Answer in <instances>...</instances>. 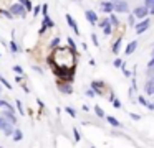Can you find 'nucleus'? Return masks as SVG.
<instances>
[{
    "label": "nucleus",
    "instance_id": "nucleus-1",
    "mask_svg": "<svg viewBox=\"0 0 154 148\" xmlns=\"http://www.w3.org/2000/svg\"><path fill=\"white\" fill-rule=\"evenodd\" d=\"M133 15H134V18L136 20H144V18H147V15H149V8H146L144 5H137V7H134L133 8Z\"/></svg>",
    "mask_w": 154,
    "mask_h": 148
},
{
    "label": "nucleus",
    "instance_id": "nucleus-2",
    "mask_svg": "<svg viewBox=\"0 0 154 148\" xmlns=\"http://www.w3.org/2000/svg\"><path fill=\"white\" fill-rule=\"evenodd\" d=\"M10 13L14 16H22V18H23L25 15H27V8H25L23 5H22V3H14V5L10 7Z\"/></svg>",
    "mask_w": 154,
    "mask_h": 148
},
{
    "label": "nucleus",
    "instance_id": "nucleus-3",
    "mask_svg": "<svg viewBox=\"0 0 154 148\" xmlns=\"http://www.w3.org/2000/svg\"><path fill=\"white\" fill-rule=\"evenodd\" d=\"M149 26H151V20H149V18H144V20H141V22L136 23L134 30H136L137 35H141V33H144L147 28H149Z\"/></svg>",
    "mask_w": 154,
    "mask_h": 148
},
{
    "label": "nucleus",
    "instance_id": "nucleus-4",
    "mask_svg": "<svg viewBox=\"0 0 154 148\" xmlns=\"http://www.w3.org/2000/svg\"><path fill=\"white\" fill-rule=\"evenodd\" d=\"M114 5V12L116 13H128L129 12V5H128L126 0H119V2L113 3Z\"/></svg>",
    "mask_w": 154,
    "mask_h": 148
},
{
    "label": "nucleus",
    "instance_id": "nucleus-5",
    "mask_svg": "<svg viewBox=\"0 0 154 148\" xmlns=\"http://www.w3.org/2000/svg\"><path fill=\"white\" fill-rule=\"evenodd\" d=\"M58 91H60L61 94H71V92H73V87H71L70 82L58 81Z\"/></svg>",
    "mask_w": 154,
    "mask_h": 148
},
{
    "label": "nucleus",
    "instance_id": "nucleus-6",
    "mask_svg": "<svg viewBox=\"0 0 154 148\" xmlns=\"http://www.w3.org/2000/svg\"><path fill=\"white\" fill-rule=\"evenodd\" d=\"M85 16H86V22H90L91 25H96L98 23V15L94 10H86L85 12Z\"/></svg>",
    "mask_w": 154,
    "mask_h": 148
},
{
    "label": "nucleus",
    "instance_id": "nucleus-7",
    "mask_svg": "<svg viewBox=\"0 0 154 148\" xmlns=\"http://www.w3.org/2000/svg\"><path fill=\"white\" fill-rule=\"evenodd\" d=\"M66 22H68V26L75 31V35H80V28H78L76 22H75V18L70 15V13H66Z\"/></svg>",
    "mask_w": 154,
    "mask_h": 148
},
{
    "label": "nucleus",
    "instance_id": "nucleus-8",
    "mask_svg": "<svg viewBox=\"0 0 154 148\" xmlns=\"http://www.w3.org/2000/svg\"><path fill=\"white\" fill-rule=\"evenodd\" d=\"M91 91L98 95H103V82L100 81H93L91 82Z\"/></svg>",
    "mask_w": 154,
    "mask_h": 148
},
{
    "label": "nucleus",
    "instance_id": "nucleus-9",
    "mask_svg": "<svg viewBox=\"0 0 154 148\" xmlns=\"http://www.w3.org/2000/svg\"><path fill=\"white\" fill-rule=\"evenodd\" d=\"M2 114H4V118H5V120H8L12 125L17 123V117H15V112H12V110H5V112H2Z\"/></svg>",
    "mask_w": 154,
    "mask_h": 148
},
{
    "label": "nucleus",
    "instance_id": "nucleus-10",
    "mask_svg": "<svg viewBox=\"0 0 154 148\" xmlns=\"http://www.w3.org/2000/svg\"><path fill=\"white\" fill-rule=\"evenodd\" d=\"M101 10H103L104 13H109V15H111V13L114 12L113 2H111V0H109V2H101Z\"/></svg>",
    "mask_w": 154,
    "mask_h": 148
},
{
    "label": "nucleus",
    "instance_id": "nucleus-11",
    "mask_svg": "<svg viewBox=\"0 0 154 148\" xmlns=\"http://www.w3.org/2000/svg\"><path fill=\"white\" fill-rule=\"evenodd\" d=\"M144 89H146V94H147V95H154V77H149V79H147Z\"/></svg>",
    "mask_w": 154,
    "mask_h": 148
},
{
    "label": "nucleus",
    "instance_id": "nucleus-12",
    "mask_svg": "<svg viewBox=\"0 0 154 148\" xmlns=\"http://www.w3.org/2000/svg\"><path fill=\"white\" fill-rule=\"evenodd\" d=\"M136 48H137V41H136V39H133V41H131L129 45L126 46V49H124V54H126V56L133 54V53L136 51Z\"/></svg>",
    "mask_w": 154,
    "mask_h": 148
},
{
    "label": "nucleus",
    "instance_id": "nucleus-13",
    "mask_svg": "<svg viewBox=\"0 0 154 148\" xmlns=\"http://www.w3.org/2000/svg\"><path fill=\"white\" fill-rule=\"evenodd\" d=\"M121 43H123V36H119V38H118L116 41L113 43V48H111V51H113V54H118V53H119Z\"/></svg>",
    "mask_w": 154,
    "mask_h": 148
},
{
    "label": "nucleus",
    "instance_id": "nucleus-14",
    "mask_svg": "<svg viewBox=\"0 0 154 148\" xmlns=\"http://www.w3.org/2000/svg\"><path fill=\"white\" fill-rule=\"evenodd\" d=\"M42 25L47 26V28H53V26H55V22L50 18V16H43V20H42Z\"/></svg>",
    "mask_w": 154,
    "mask_h": 148
},
{
    "label": "nucleus",
    "instance_id": "nucleus-15",
    "mask_svg": "<svg viewBox=\"0 0 154 148\" xmlns=\"http://www.w3.org/2000/svg\"><path fill=\"white\" fill-rule=\"evenodd\" d=\"M106 120L109 125H113V127H121V122L118 120V118H114L113 115H106Z\"/></svg>",
    "mask_w": 154,
    "mask_h": 148
},
{
    "label": "nucleus",
    "instance_id": "nucleus-16",
    "mask_svg": "<svg viewBox=\"0 0 154 148\" xmlns=\"http://www.w3.org/2000/svg\"><path fill=\"white\" fill-rule=\"evenodd\" d=\"M109 25L113 26V28H118V26H119V20H118V16L114 15V13L109 15Z\"/></svg>",
    "mask_w": 154,
    "mask_h": 148
},
{
    "label": "nucleus",
    "instance_id": "nucleus-17",
    "mask_svg": "<svg viewBox=\"0 0 154 148\" xmlns=\"http://www.w3.org/2000/svg\"><path fill=\"white\" fill-rule=\"evenodd\" d=\"M18 3H22V5L27 8V12H33V3H32L30 0H18Z\"/></svg>",
    "mask_w": 154,
    "mask_h": 148
},
{
    "label": "nucleus",
    "instance_id": "nucleus-18",
    "mask_svg": "<svg viewBox=\"0 0 154 148\" xmlns=\"http://www.w3.org/2000/svg\"><path fill=\"white\" fill-rule=\"evenodd\" d=\"M12 137H14V141H20L22 138H23V133H22L20 128H15V130H14V135H12Z\"/></svg>",
    "mask_w": 154,
    "mask_h": 148
},
{
    "label": "nucleus",
    "instance_id": "nucleus-19",
    "mask_svg": "<svg viewBox=\"0 0 154 148\" xmlns=\"http://www.w3.org/2000/svg\"><path fill=\"white\" fill-rule=\"evenodd\" d=\"M94 114H96L100 118H104V117H106V114H104V110L100 107V105H94Z\"/></svg>",
    "mask_w": 154,
    "mask_h": 148
},
{
    "label": "nucleus",
    "instance_id": "nucleus-20",
    "mask_svg": "<svg viewBox=\"0 0 154 148\" xmlns=\"http://www.w3.org/2000/svg\"><path fill=\"white\" fill-rule=\"evenodd\" d=\"M8 48H10V51L14 53V54H15V53H18V51H20V48H18V45L14 41V39H12V41L8 43Z\"/></svg>",
    "mask_w": 154,
    "mask_h": 148
},
{
    "label": "nucleus",
    "instance_id": "nucleus-21",
    "mask_svg": "<svg viewBox=\"0 0 154 148\" xmlns=\"http://www.w3.org/2000/svg\"><path fill=\"white\" fill-rule=\"evenodd\" d=\"M0 84L4 86V87H7V89H12V84H10V82H8L7 79L4 77V76H0Z\"/></svg>",
    "mask_w": 154,
    "mask_h": 148
},
{
    "label": "nucleus",
    "instance_id": "nucleus-22",
    "mask_svg": "<svg viewBox=\"0 0 154 148\" xmlns=\"http://www.w3.org/2000/svg\"><path fill=\"white\" fill-rule=\"evenodd\" d=\"M111 104H113L116 109H121V102H119V99L114 97V95H111Z\"/></svg>",
    "mask_w": 154,
    "mask_h": 148
},
{
    "label": "nucleus",
    "instance_id": "nucleus-23",
    "mask_svg": "<svg viewBox=\"0 0 154 148\" xmlns=\"http://www.w3.org/2000/svg\"><path fill=\"white\" fill-rule=\"evenodd\" d=\"M58 45H60V38L57 36V38H53V39H51V43H50V48H51V49H55V48H58Z\"/></svg>",
    "mask_w": 154,
    "mask_h": 148
},
{
    "label": "nucleus",
    "instance_id": "nucleus-24",
    "mask_svg": "<svg viewBox=\"0 0 154 148\" xmlns=\"http://www.w3.org/2000/svg\"><path fill=\"white\" fill-rule=\"evenodd\" d=\"M65 112H66L70 117H76V110H75V109H71V107H65Z\"/></svg>",
    "mask_w": 154,
    "mask_h": 148
},
{
    "label": "nucleus",
    "instance_id": "nucleus-25",
    "mask_svg": "<svg viewBox=\"0 0 154 148\" xmlns=\"http://www.w3.org/2000/svg\"><path fill=\"white\" fill-rule=\"evenodd\" d=\"M98 25H100V28H106V26L109 25V18H104V20H100V23H98Z\"/></svg>",
    "mask_w": 154,
    "mask_h": 148
},
{
    "label": "nucleus",
    "instance_id": "nucleus-26",
    "mask_svg": "<svg viewBox=\"0 0 154 148\" xmlns=\"http://www.w3.org/2000/svg\"><path fill=\"white\" fill-rule=\"evenodd\" d=\"M14 130H15V128L12 127V125H8V127L5 128V130H4V133L7 135V137H10V135H14Z\"/></svg>",
    "mask_w": 154,
    "mask_h": 148
},
{
    "label": "nucleus",
    "instance_id": "nucleus-27",
    "mask_svg": "<svg viewBox=\"0 0 154 148\" xmlns=\"http://www.w3.org/2000/svg\"><path fill=\"white\" fill-rule=\"evenodd\" d=\"M128 23H129V26H136V18H134L133 13H131V15L128 16Z\"/></svg>",
    "mask_w": 154,
    "mask_h": 148
},
{
    "label": "nucleus",
    "instance_id": "nucleus-28",
    "mask_svg": "<svg viewBox=\"0 0 154 148\" xmlns=\"http://www.w3.org/2000/svg\"><path fill=\"white\" fill-rule=\"evenodd\" d=\"M103 33H104L106 36H109L111 33H113V26H111V25H108L106 28H103Z\"/></svg>",
    "mask_w": 154,
    "mask_h": 148
},
{
    "label": "nucleus",
    "instance_id": "nucleus-29",
    "mask_svg": "<svg viewBox=\"0 0 154 148\" xmlns=\"http://www.w3.org/2000/svg\"><path fill=\"white\" fill-rule=\"evenodd\" d=\"M144 7L151 10V8L154 7V0H144Z\"/></svg>",
    "mask_w": 154,
    "mask_h": 148
},
{
    "label": "nucleus",
    "instance_id": "nucleus-30",
    "mask_svg": "<svg viewBox=\"0 0 154 148\" xmlns=\"http://www.w3.org/2000/svg\"><path fill=\"white\" fill-rule=\"evenodd\" d=\"M73 135H75V141L81 140V135H80V132H78V128H73Z\"/></svg>",
    "mask_w": 154,
    "mask_h": 148
},
{
    "label": "nucleus",
    "instance_id": "nucleus-31",
    "mask_svg": "<svg viewBox=\"0 0 154 148\" xmlns=\"http://www.w3.org/2000/svg\"><path fill=\"white\" fill-rule=\"evenodd\" d=\"M0 13H2V15H5V16H7V18H14V15H12V13H10V10H0Z\"/></svg>",
    "mask_w": 154,
    "mask_h": 148
},
{
    "label": "nucleus",
    "instance_id": "nucleus-32",
    "mask_svg": "<svg viewBox=\"0 0 154 148\" xmlns=\"http://www.w3.org/2000/svg\"><path fill=\"white\" fill-rule=\"evenodd\" d=\"M42 13H43V16H48V3L42 5Z\"/></svg>",
    "mask_w": 154,
    "mask_h": 148
},
{
    "label": "nucleus",
    "instance_id": "nucleus-33",
    "mask_svg": "<svg viewBox=\"0 0 154 148\" xmlns=\"http://www.w3.org/2000/svg\"><path fill=\"white\" fill-rule=\"evenodd\" d=\"M123 59H119V58H116V59H114V61H113V64H114V68H121V64H123Z\"/></svg>",
    "mask_w": 154,
    "mask_h": 148
},
{
    "label": "nucleus",
    "instance_id": "nucleus-34",
    "mask_svg": "<svg viewBox=\"0 0 154 148\" xmlns=\"http://www.w3.org/2000/svg\"><path fill=\"white\" fill-rule=\"evenodd\" d=\"M137 100H139V104H141V105H144V107H147V104H149V102H147L146 99L143 97V95H139V97H137Z\"/></svg>",
    "mask_w": 154,
    "mask_h": 148
},
{
    "label": "nucleus",
    "instance_id": "nucleus-35",
    "mask_svg": "<svg viewBox=\"0 0 154 148\" xmlns=\"http://www.w3.org/2000/svg\"><path fill=\"white\" fill-rule=\"evenodd\" d=\"M91 41H93L94 46H100V41H98V36L94 35V33H91Z\"/></svg>",
    "mask_w": 154,
    "mask_h": 148
},
{
    "label": "nucleus",
    "instance_id": "nucleus-36",
    "mask_svg": "<svg viewBox=\"0 0 154 148\" xmlns=\"http://www.w3.org/2000/svg\"><path fill=\"white\" fill-rule=\"evenodd\" d=\"M15 104H17V109H18V112H20V114L23 115L25 112H23V105H22V100H17V102H15Z\"/></svg>",
    "mask_w": 154,
    "mask_h": 148
},
{
    "label": "nucleus",
    "instance_id": "nucleus-37",
    "mask_svg": "<svg viewBox=\"0 0 154 148\" xmlns=\"http://www.w3.org/2000/svg\"><path fill=\"white\" fill-rule=\"evenodd\" d=\"M14 71L17 72V74H23V69H22V66H14Z\"/></svg>",
    "mask_w": 154,
    "mask_h": 148
},
{
    "label": "nucleus",
    "instance_id": "nucleus-38",
    "mask_svg": "<svg viewBox=\"0 0 154 148\" xmlns=\"http://www.w3.org/2000/svg\"><path fill=\"white\" fill-rule=\"evenodd\" d=\"M40 10H42V5H37V7H33V16H37L38 13H40Z\"/></svg>",
    "mask_w": 154,
    "mask_h": 148
},
{
    "label": "nucleus",
    "instance_id": "nucleus-39",
    "mask_svg": "<svg viewBox=\"0 0 154 148\" xmlns=\"http://www.w3.org/2000/svg\"><path fill=\"white\" fill-rule=\"evenodd\" d=\"M151 68H154V56L151 58V61L147 62V69H151Z\"/></svg>",
    "mask_w": 154,
    "mask_h": 148
},
{
    "label": "nucleus",
    "instance_id": "nucleus-40",
    "mask_svg": "<svg viewBox=\"0 0 154 148\" xmlns=\"http://www.w3.org/2000/svg\"><path fill=\"white\" fill-rule=\"evenodd\" d=\"M147 76H149V77H154V68L147 69Z\"/></svg>",
    "mask_w": 154,
    "mask_h": 148
},
{
    "label": "nucleus",
    "instance_id": "nucleus-41",
    "mask_svg": "<svg viewBox=\"0 0 154 148\" xmlns=\"http://www.w3.org/2000/svg\"><path fill=\"white\" fill-rule=\"evenodd\" d=\"M129 117L133 118V120H139V115H136V114H129Z\"/></svg>",
    "mask_w": 154,
    "mask_h": 148
},
{
    "label": "nucleus",
    "instance_id": "nucleus-42",
    "mask_svg": "<svg viewBox=\"0 0 154 148\" xmlns=\"http://www.w3.org/2000/svg\"><path fill=\"white\" fill-rule=\"evenodd\" d=\"M86 95H88V97H93V95H94V92L91 91V89H88V91H86Z\"/></svg>",
    "mask_w": 154,
    "mask_h": 148
},
{
    "label": "nucleus",
    "instance_id": "nucleus-43",
    "mask_svg": "<svg viewBox=\"0 0 154 148\" xmlns=\"http://www.w3.org/2000/svg\"><path fill=\"white\" fill-rule=\"evenodd\" d=\"M147 109H149V110H154V104H152V102H151V104H147Z\"/></svg>",
    "mask_w": 154,
    "mask_h": 148
},
{
    "label": "nucleus",
    "instance_id": "nucleus-44",
    "mask_svg": "<svg viewBox=\"0 0 154 148\" xmlns=\"http://www.w3.org/2000/svg\"><path fill=\"white\" fill-rule=\"evenodd\" d=\"M33 69H35V71H37V72H40V74H42V69L38 68V66H33Z\"/></svg>",
    "mask_w": 154,
    "mask_h": 148
},
{
    "label": "nucleus",
    "instance_id": "nucleus-45",
    "mask_svg": "<svg viewBox=\"0 0 154 148\" xmlns=\"http://www.w3.org/2000/svg\"><path fill=\"white\" fill-rule=\"evenodd\" d=\"M149 15H152V16H154V7H152V8L149 10Z\"/></svg>",
    "mask_w": 154,
    "mask_h": 148
},
{
    "label": "nucleus",
    "instance_id": "nucleus-46",
    "mask_svg": "<svg viewBox=\"0 0 154 148\" xmlns=\"http://www.w3.org/2000/svg\"><path fill=\"white\" fill-rule=\"evenodd\" d=\"M151 56H154V48H152V51H151Z\"/></svg>",
    "mask_w": 154,
    "mask_h": 148
},
{
    "label": "nucleus",
    "instance_id": "nucleus-47",
    "mask_svg": "<svg viewBox=\"0 0 154 148\" xmlns=\"http://www.w3.org/2000/svg\"><path fill=\"white\" fill-rule=\"evenodd\" d=\"M2 105H4V100H0V107H2Z\"/></svg>",
    "mask_w": 154,
    "mask_h": 148
},
{
    "label": "nucleus",
    "instance_id": "nucleus-48",
    "mask_svg": "<svg viewBox=\"0 0 154 148\" xmlns=\"http://www.w3.org/2000/svg\"><path fill=\"white\" fill-rule=\"evenodd\" d=\"M111 2H113V3H116V2H119V0H111Z\"/></svg>",
    "mask_w": 154,
    "mask_h": 148
},
{
    "label": "nucleus",
    "instance_id": "nucleus-49",
    "mask_svg": "<svg viewBox=\"0 0 154 148\" xmlns=\"http://www.w3.org/2000/svg\"><path fill=\"white\" fill-rule=\"evenodd\" d=\"M0 122H2V117H0Z\"/></svg>",
    "mask_w": 154,
    "mask_h": 148
},
{
    "label": "nucleus",
    "instance_id": "nucleus-50",
    "mask_svg": "<svg viewBox=\"0 0 154 148\" xmlns=\"http://www.w3.org/2000/svg\"><path fill=\"white\" fill-rule=\"evenodd\" d=\"M91 148H96V147H91Z\"/></svg>",
    "mask_w": 154,
    "mask_h": 148
},
{
    "label": "nucleus",
    "instance_id": "nucleus-51",
    "mask_svg": "<svg viewBox=\"0 0 154 148\" xmlns=\"http://www.w3.org/2000/svg\"><path fill=\"white\" fill-rule=\"evenodd\" d=\"M0 91H2V87H0Z\"/></svg>",
    "mask_w": 154,
    "mask_h": 148
}]
</instances>
